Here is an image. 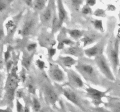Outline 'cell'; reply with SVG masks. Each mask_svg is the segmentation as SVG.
Segmentation results:
<instances>
[{
  "label": "cell",
  "mask_w": 120,
  "mask_h": 112,
  "mask_svg": "<svg viewBox=\"0 0 120 112\" xmlns=\"http://www.w3.org/2000/svg\"><path fill=\"white\" fill-rule=\"evenodd\" d=\"M74 66L79 74L87 82L96 86L101 84V74L91 58L84 57L79 58Z\"/></svg>",
  "instance_id": "1"
},
{
  "label": "cell",
  "mask_w": 120,
  "mask_h": 112,
  "mask_svg": "<svg viewBox=\"0 0 120 112\" xmlns=\"http://www.w3.org/2000/svg\"><path fill=\"white\" fill-rule=\"evenodd\" d=\"M20 79L17 74V68L13 66L8 73L4 86V92L2 100H0V106H7L13 108L15 93L19 86Z\"/></svg>",
  "instance_id": "2"
},
{
  "label": "cell",
  "mask_w": 120,
  "mask_h": 112,
  "mask_svg": "<svg viewBox=\"0 0 120 112\" xmlns=\"http://www.w3.org/2000/svg\"><path fill=\"white\" fill-rule=\"evenodd\" d=\"M55 86L58 93H60V94H62L68 101L77 107H79L84 112H86L83 100L80 97L79 93L76 91V89L66 84L63 85L55 84Z\"/></svg>",
  "instance_id": "3"
},
{
  "label": "cell",
  "mask_w": 120,
  "mask_h": 112,
  "mask_svg": "<svg viewBox=\"0 0 120 112\" xmlns=\"http://www.w3.org/2000/svg\"><path fill=\"white\" fill-rule=\"evenodd\" d=\"M105 50L107 55V58L111 65L114 74L116 75L120 65L119 33H118V35L114 41H110L109 42Z\"/></svg>",
  "instance_id": "4"
},
{
  "label": "cell",
  "mask_w": 120,
  "mask_h": 112,
  "mask_svg": "<svg viewBox=\"0 0 120 112\" xmlns=\"http://www.w3.org/2000/svg\"><path fill=\"white\" fill-rule=\"evenodd\" d=\"M41 91L45 102L48 105L56 107L57 102H60L58 92L55 85H52L48 80H45L41 86Z\"/></svg>",
  "instance_id": "5"
},
{
  "label": "cell",
  "mask_w": 120,
  "mask_h": 112,
  "mask_svg": "<svg viewBox=\"0 0 120 112\" xmlns=\"http://www.w3.org/2000/svg\"><path fill=\"white\" fill-rule=\"evenodd\" d=\"M93 60L102 75L110 81L114 82L116 80V75L112 71L109 60L104 54L94 58Z\"/></svg>",
  "instance_id": "6"
},
{
  "label": "cell",
  "mask_w": 120,
  "mask_h": 112,
  "mask_svg": "<svg viewBox=\"0 0 120 112\" xmlns=\"http://www.w3.org/2000/svg\"><path fill=\"white\" fill-rule=\"evenodd\" d=\"M84 90L86 92V97L91 100V103L94 106V107H97L105 104L104 99L109 98L108 93L110 92V89L104 91H100L92 87L90 85H88Z\"/></svg>",
  "instance_id": "7"
},
{
  "label": "cell",
  "mask_w": 120,
  "mask_h": 112,
  "mask_svg": "<svg viewBox=\"0 0 120 112\" xmlns=\"http://www.w3.org/2000/svg\"><path fill=\"white\" fill-rule=\"evenodd\" d=\"M48 74L49 78L55 84H61L64 82L66 79V75L64 70L53 61H50L49 63Z\"/></svg>",
  "instance_id": "8"
},
{
  "label": "cell",
  "mask_w": 120,
  "mask_h": 112,
  "mask_svg": "<svg viewBox=\"0 0 120 112\" xmlns=\"http://www.w3.org/2000/svg\"><path fill=\"white\" fill-rule=\"evenodd\" d=\"M107 43V38L105 37H102L97 43H94L93 46L84 49V56L87 58H94L100 55L103 54L106 48Z\"/></svg>",
  "instance_id": "9"
},
{
  "label": "cell",
  "mask_w": 120,
  "mask_h": 112,
  "mask_svg": "<svg viewBox=\"0 0 120 112\" xmlns=\"http://www.w3.org/2000/svg\"><path fill=\"white\" fill-rule=\"evenodd\" d=\"M68 79V84L69 86L75 89H83L84 88V83L80 75L76 70L72 68L63 70Z\"/></svg>",
  "instance_id": "10"
},
{
  "label": "cell",
  "mask_w": 120,
  "mask_h": 112,
  "mask_svg": "<svg viewBox=\"0 0 120 112\" xmlns=\"http://www.w3.org/2000/svg\"><path fill=\"white\" fill-rule=\"evenodd\" d=\"M37 21L34 16H28L23 22L19 33L23 38L32 36L36 30Z\"/></svg>",
  "instance_id": "11"
},
{
  "label": "cell",
  "mask_w": 120,
  "mask_h": 112,
  "mask_svg": "<svg viewBox=\"0 0 120 112\" xmlns=\"http://www.w3.org/2000/svg\"><path fill=\"white\" fill-rule=\"evenodd\" d=\"M54 9V3L52 0H50L48 2V5L46 6L40 14L39 19L42 25L46 27L51 26Z\"/></svg>",
  "instance_id": "12"
},
{
  "label": "cell",
  "mask_w": 120,
  "mask_h": 112,
  "mask_svg": "<svg viewBox=\"0 0 120 112\" xmlns=\"http://www.w3.org/2000/svg\"><path fill=\"white\" fill-rule=\"evenodd\" d=\"M102 35L101 33L96 32H85L84 36L80 39V43L81 46L83 48H86V47L93 44L97 43L102 38Z\"/></svg>",
  "instance_id": "13"
},
{
  "label": "cell",
  "mask_w": 120,
  "mask_h": 112,
  "mask_svg": "<svg viewBox=\"0 0 120 112\" xmlns=\"http://www.w3.org/2000/svg\"><path fill=\"white\" fill-rule=\"evenodd\" d=\"M60 54L62 55H66L73 57H76L78 59L84 57V49L81 46L80 43H78L77 42L71 46L66 47L62 50Z\"/></svg>",
  "instance_id": "14"
},
{
  "label": "cell",
  "mask_w": 120,
  "mask_h": 112,
  "mask_svg": "<svg viewBox=\"0 0 120 112\" xmlns=\"http://www.w3.org/2000/svg\"><path fill=\"white\" fill-rule=\"evenodd\" d=\"M57 49L61 51L66 47L71 46L76 43L69 37L66 31V29H60V32L57 36Z\"/></svg>",
  "instance_id": "15"
},
{
  "label": "cell",
  "mask_w": 120,
  "mask_h": 112,
  "mask_svg": "<svg viewBox=\"0 0 120 112\" xmlns=\"http://www.w3.org/2000/svg\"><path fill=\"white\" fill-rule=\"evenodd\" d=\"M77 60L74 57L66 55H60L57 57L56 60L54 61L58 64L63 70L71 68L77 63Z\"/></svg>",
  "instance_id": "16"
},
{
  "label": "cell",
  "mask_w": 120,
  "mask_h": 112,
  "mask_svg": "<svg viewBox=\"0 0 120 112\" xmlns=\"http://www.w3.org/2000/svg\"><path fill=\"white\" fill-rule=\"evenodd\" d=\"M38 41L41 46L46 49L50 47H54L56 44V41L54 38V34L52 32H44L41 33L38 37Z\"/></svg>",
  "instance_id": "17"
},
{
  "label": "cell",
  "mask_w": 120,
  "mask_h": 112,
  "mask_svg": "<svg viewBox=\"0 0 120 112\" xmlns=\"http://www.w3.org/2000/svg\"><path fill=\"white\" fill-rule=\"evenodd\" d=\"M56 9V14L58 20V27L59 29H60L63 24L66 22L68 18V13L63 5L62 0H57Z\"/></svg>",
  "instance_id": "18"
},
{
  "label": "cell",
  "mask_w": 120,
  "mask_h": 112,
  "mask_svg": "<svg viewBox=\"0 0 120 112\" xmlns=\"http://www.w3.org/2000/svg\"><path fill=\"white\" fill-rule=\"evenodd\" d=\"M21 14L22 13L19 14L17 16H15L13 18L9 19L6 23L5 29L7 36L8 37H11L12 36H13L14 34L16 32L18 28V23L19 22V20L21 19Z\"/></svg>",
  "instance_id": "19"
},
{
  "label": "cell",
  "mask_w": 120,
  "mask_h": 112,
  "mask_svg": "<svg viewBox=\"0 0 120 112\" xmlns=\"http://www.w3.org/2000/svg\"><path fill=\"white\" fill-rule=\"evenodd\" d=\"M66 31L69 37L75 42H77L78 41H79L80 39L84 36L86 32L84 30H81L76 29H66Z\"/></svg>",
  "instance_id": "20"
},
{
  "label": "cell",
  "mask_w": 120,
  "mask_h": 112,
  "mask_svg": "<svg viewBox=\"0 0 120 112\" xmlns=\"http://www.w3.org/2000/svg\"><path fill=\"white\" fill-rule=\"evenodd\" d=\"M34 55V52H30V54L26 53L23 55L22 61H21V64L25 70H28V71L29 70V68L32 64V61Z\"/></svg>",
  "instance_id": "21"
},
{
  "label": "cell",
  "mask_w": 120,
  "mask_h": 112,
  "mask_svg": "<svg viewBox=\"0 0 120 112\" xmlns=\"http://www.w3.org/2000/svg\"><path fill=\"white\" fill-rule=\"evenodd\" d=\"M47 0H33L32 8L35 12H41L46 6Z\"/></svg>",
  "instance_id": "22"
},
{
  "label": "cell",
  "mask_w": 120,
  "mask_h": 112,
  "mask_svg": "<svg viewBox=\"0 0 120 112\" xmlns=\"http://www.w3.org/2000/svg\"><path fill=\"white\" fill-rule=\"evenodd\" d=\"M30 105L33 112H39L42 108L41 102L35 96H34L32 98V99L30 100Z\"/></svg>",
  "instance_id": "23"
},
{
  "label": "cell",
  "mask_w": 120,
  "mask_h": 112,
  "mask_svg": "<svg viewBox=\"0 0 120 112\" xmlns=\"http://www.w3.org/2000/svg\"><path fill=\"white\" fill-rule=\"evenodd\" d=\"M92 24L94 28L96 30L99 32L100 33H103L104 32V25H103V22L101 19H94L92 21Z\"/></svg>",
  "instance_id": "24"
},
{
  "label": "cell",
  "mask_w": 120,
  "mask_h": 112,
  "mask_svg": "<svg viewBox=\"0 0 120 112\" xmlns=\"http://www.w3.org/2000/svg\"><path fill=\"white\" fill-rule=\"evenodd\" d=\"M14 0H0V13L7 10L11 3Z\"/></svg>",
  "instance_id": "25"
},
{
  "label": "cell",
  "mask_w": 120,
  "mask_h": 112,
  "mask_svg": "<svg viewBox=\"0 0 120 112\" xmlns=\"http://www.w3.org/2000/svg\"><path fill=\"white\" fill-rule=\"evenodd\" d=\"M93 15L98 18H105L106 16V12L103 9L98 8L95 10L93 12Z\"/></svg>",
  "instance_id": "26"
},
{
  "label": "cell",
  "mask_w": 120,
  "mask_h": 112,
  "mask_svg": "<svg viewBox=\"0 0 120 112\" xmlns=\"http://www.w3.org/2000/svg\"><path fill=\"white\" fill-rule=\"evenodd\" d=\"M35 64H36L38 68L41 71H44L45 69L46 68V63H45L44 61L41 59L36 60V61H35Z\"/></svg>",
  "instance_id": "27"
},
{
  "label": "cell",
  "mask_w": 120,
  "mask_h": 112,
  "mask_svg": "<svg viewBox=\"0 0 120 112\" xmlns=\"http://www.w3.org/2000/svg\"><path fill=\"white\" fill-rule=\"evenodd\" d=\"M48 50V56L49 61H52L53 60V57L56 54V49L53 47H50L47 49Z\"/></svg>",
  "instance_id": "28"
},
{
  "label": "cell",
  "mask_w": 120,
  "mask_h": 112,
  "mask_svg": "<svg viewBox=\"0 0 120 112\" xmlns=\"http://www.w3.org/2000/svg\"><path fill=\"white\" fill-rule=\"evenodd\" d=\"M73 8L76 10H79L83 2V0H69Z\"/></svg>",
  "instance_id": "29"
},
{
  "label": "cell",
  "mask_w": 120,
  "mask_h": 112,
  "mask_svg": "<svg viewBox=\"0 0 120 112\" xmlns=\"http://www.w3.org/2000/svg\"><path fill=\"white\" fill-rule=\"evenodd\" d=\"M37 46L38 44L36 43H34H34H29V44L26 46V47L27 52H34L35 50L36 49V48H37Z\"/></svg>",
  "instance_id": "30"
},
{
  "label": "cell",
  "mask_w": 120,
  "mask_h": 112,
  "mask_svg": "<svg viewBox=\"0 0 120 112\" xmlns=\"http://www.w3.org/2000/svg\"><path fill=\"white\" fill-rule=\"evenodd\" d=\"M82 14L85 15H91V14H93V10L91 9V7H89L87 5H85L82 8Z\"/></svg>",
  "instance_id": "31"
},
{
  "label": "cell",
  "mask_w": 120,
  "mask_h": 112,
  "mask_svg": "<svg viewBox=\"0 0 120 112\" xmlns=\"http://www.w3.org/2000/svg\"><path fill=\"white\" fill-rule=\"evenodd\" d=\"M91 110L93 112H111L108 108H105L101 106H97V107H91Z\"/></svg>",
  "instance_id": "32"
},
{
  "label": "cell",
  "mask_w": 120,
  "mask_h": 112,
  "mask_svg": "<svg viewBox=\"0 0 120 112\" xmlns=\"http://www.w3.org/2000/svg\"><path fill=\"white\" fill-rule=\"evenodd\" d=\"M24 106L22 104L19 99H16V112H24Z\"/></svg>",
  "instance_id": "33"
},
{
  "label": "cell",
  "mask_w": 120,
  "mask_h": 112,
  "mask_svg": "<svg viewBox=\"0 0 120 112\" xmlns=\"http://www.w3.org/2000/svg\"><path fill=\"white\" fill-rule=\"evenodd\" d=\"M11 56V54L10 50H7L5 52H4V61L5 63H7L8 61H9L10 60Z\"/></svg>",
  "instance_id": "34"
},
{
  "label": "cell",
  "mask_w": 120,
  "mask_h": 112,
  "mask_svg": "<svg viewBox=\"0 0 120 112\" xmlns=\"http://www.w3.org/2000/svg\"><path fill=\"white\" fill-rule=\"evenodd\" d=\"M86 5L90 7H92L96 5L97 1H96V0H86Z\"/></svg>",
  "instance_id": "35"
},
{
  "label": "cell",
  "mask_w": 120,
  "mask_h": 112,
  "mask_svg": "<svg viewBox=\"0 0 120 112\" xmlns=\"http://www.w3.org/2000/svg\"><path fill=\"white\" fill-rule=\"evenodd\" d=\"M5 34L4 28L2 26H0V41L4 39V38L5 37Z\"/></svg>",
  "instance_id": "36"
},
{
  "label": "cell",
  "mask_w": 120,
  "mask_h": 112,
  "mask_svg": "<svg viewBox=\"0 0 120 112\" xmlns=\"http://www.w3.org/2000/svg\"><path fill=\"white\" fill-rule=\"evenodd\" d=\"M66 105L67 107H68V110L69 111V112H77L76 108H75V107H73V106L71 105H70V103H66Z\"/></svg>",
  "instance_id": "37"
},
{
  "label": "cell",
  "mask_w": 120,
  "mask_h": 112,
  "mask_svg": "<svg viewBox=\"0 0 120 112\" xmlns=\"http://www.w3.org/2000/svg\"><path fill=\"white\" fill-rule=\"evenodd\" d=\"M0 112H14L12 108L9 107H7L5 108H2L0 107Z\"/></svg>",
  "instance_id": "38"
},
{
  "label": "cell",
  "mask_w": 120,
  "mask_h": 112,
  "mask_svg": "<svg viewBox=\"0 0 120 112\" xmlns=\"http://www.w3.org/2000/svg\"><path fill=\"white\" fill-rule=\"evenodd\" d=\"M107 10L110 11H114L116 10V7L112 4H109L107 5Z\"/></svg>",
  "instance_id": "39"
},
{
  "label": "cell",
  "mask_w": 120,
  "mask_h": 112,
  "mask_svg": "<svg viewBox=\"0 0 120 112\" xmlns=\"http://www.w3.org/2000/svg\"><path fill=\"white\" fill-rule=\"evenodd\" d=\"M25 2L26 5L27 6H28V7H31L32 8L33 0H25Z\"/></svg>",
  "instance_id": "40"
},
{
  "label": "cell",
  "mask_w": 120,
  "mask_h": 112,
  "mask_svg": "<svg viewBox=\"0 0 120 112\" xmlns=\"http://www.w3.org/2000/svg\"><path fill=\"white\" fill-rule=\"evenodd\" d=\"M39 112H49V110H48L47 108H41Z\"/></svg>",
  "instance_id": "41"
},
{
  "label": "cell",
  "mask_w": 120,
  "mask_h": 112,
  "mask_svg": "<svg viewBox=\"0 0 120 112\" xmlns=\"http://www.w3.org/2000/svg\"><path fill=\"white\" fill-rule=\"evenodd\" d=\"M49 112H57L53 110H49Z\"/></svg>",
  "instance_id": "42"
}]
</instances>
